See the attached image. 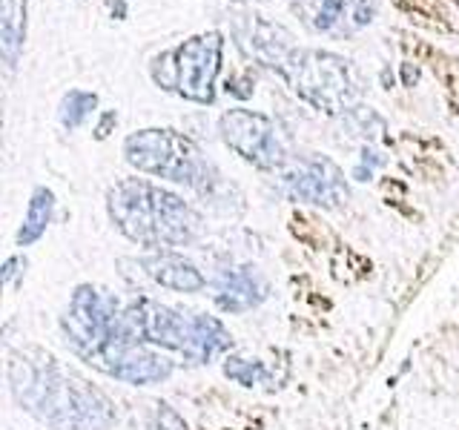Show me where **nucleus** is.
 <instances>
[{
  "label": "nucleus",
  "mask_w": 459,
  "mask_h": 430,
  "mask_svg": "<svg viewBox=\"0 0 459 430\" xmlns=\"http://www.w3.org/2000/svg\"><path fill=\"white\" fill-rule=\"evenodd\" d=\"M9 382L20 405L52 430H107L115 422L112 402L44 350L12 353Z\"/></svg>",
  "instance_id": "nucleus-1"
},
{
  "label": "nucleus",
  "mask_w": 459,
  "mask_h": 430,
  "mask_svg": "<svg viewBox=\"0 0 459 430\" xmlns=\"http://www.w3.org/2000/svg\"><path fill=\"white\" fill-rule=\"evenodd\" d=\"M107 207L112 221L126 239L144 247H184L196 241L201 230V218L184 199L175 192L149 184L144 178L118 181L109 195Z\"/></svg>",
  "instance_id": "nucleus-2"
},
{
  "label": "nucleus",
  "mask_w": 459,
  "mask_h": 430,
  "mask_svg": "<svg viewBox=\"0 0 459 430\" xmlns=\"http://www.w3.org/2000/svg\"><path fill=\"white\" fill-rule=\"evenodd\" d=\"M118 324L138 342L170 347L189 361H210L230 347V333L224 324L201 312H181L158 304L152 298H138L121 310Z\"/></svg>",
  "instance_id": "nucleus-3"
},
{
  "label": "nucleus",
  "mask_w": 459,
  "mask_h": 430,
  "mask_svg": "<svg viewBox=\"0 0 459 430\" xmlns=\"http://www.w3.org/2000/svg\"><path fill=\"white\" fill-rule=\"evenodd\" d=\"M124 155L135 169L158 178L207 190L213 184V166L193 141L173 129H141L124 141Z\"/></svg>",
  "instance_id": "nucleus-4"
},
{
  "label": "nucleus",
  "mask_w": 459,
  "mask_h": 430,
  "mask_svg": "<svg viewBox=\"0 0 459 430\" xmlns=\"http://www.w3.org/2000/svg\"><path fill=\"white\" fill-rule=\"evenodd\" d=\"M224 37L219 32L196 35L156 61V81L196 103H213L215 75L221 69Z\"/></svg>",
  "instance_id": "nucleus-5"
},
{
  "label": "nucleus",
  "mask_w": 459,
  "mask_h": 430,
  "mask_svg": "<svg viewBox=\"0 0 459 430\" xmlns=\"http://www.w3.org/2000/svg\"><path fill=\"white\" fill-rule=\"evenodd\" d=\"M282 72L296 93L325 112H342L356 95L348 61L318 49H296Z\"/></svg>",
  "instance_id": "nucleus-6"
},
{
  "label": "nucleus",
  "mask_w": 459,
  "mask_h": 430,
  "mask_svg": "<svg viewBox=\"0 0 459 430\" xmlns=\"http://www.w3.org/2000/svg\"><path fill=\"white\" fill-rule=\"evenodd\" d=\"M118 316L121 312L115 307L112 298L101 296L95 287L81 284L78 290L72 293L69 310L63 312L60 330L67 336V345L75 350V353L86 361H93L112 338Z\"/></svg>",
  "instance_id": "nucleus-7"
},
{
  "label": "nucleus",
  "mask_w": 459,
  "mask_h": 430,
  "mask_svg": "<svg viewBox=\"0 0 459 430\" xmlns=\"http://www.w3.org/2000/svg\"><path fill=\"white\" fill-rule=\"evenodd\" d=\"M89 364H95L101 373L126 385H158L164 379H170L173 373L170 359L147 350L144 342L133 338L121 324H115L112 338Z\"/></svg>",
  "instance_id": "nucleus-8"
},
{
  "label": "nucleus",
  "mask_w": 459,
  "mask_h": 430,
  "mask_svg": "<svg viewBox=\"0 0 459 430\" xmlns=\"http://www.w3.org/2000/svg\"><path fill=\"white\" fill-rule=\"evenodd\" d=\"M221 138L230 150H236L241 158L262 169H273L285 164V150L276 138V126L259 112L250 110H230L219 121Z\"/></svg>",
  "instance_id": "nucleus-9"
},
{
  "label": "nucleus",
  "mask_w": 459,
  "mask_h": 430,
  "mask_svg": "<svg viewBox=\"0 0 459 430\" xmlns=\"http://www.w3.org/2000/svg\"><path fill=\"white\" fill-rule=\"evenodd\" d=\"M285 184L296 199L318 207H339L342 201H348V184H344L342 169L322 155L290 164Z\"/></svg>",
  "instance_id": "nucleus-10"
},
{
  "label": "nucleus",
  "mask_w": 459,
  "mask_h": 430,
  "mask_svg": "<svg viewBox=\"0 0 459 430\" xmlns=\"http://www.w3.org/2000/svg\"><path fill=\"white\" fill-rule=\"evenodd\" d=\"M296 9L322 35H350L374 20V0H296Z\"/></svg>",
  "instance_id": "nucleus-11"
},
{
  "label": "nucleus",
  "mask_w": 459,
  "mask_h": 430,
  "mask_svg": "<svg viewBox=\"0 0 459 430\" xmlns=\"http://www.w3.org/2000/svg\"><path fill=\"white\" fill-rule=\"evenodd\" d=\"M267 296V287L259 279V272L250 267H233L221 270L215 279V304L224 312H247L259 307Z\"/></svg>",
  "instance_id": "nucleus-12"
},
{
  "label": "nucleus",
  "mask_w": 459,
  "mask_h": 430,
  "mask_svg": "<svg viewBox=\"0 0 459 430\" xmlns=\"http://www.w3.org/2000/svg\"><path fill=\"white\" fill-rule=\"evenodd\" d=\"M141 267L152 281H158L161 287H170V290H178V293H201L204 287H207V279L201 276L193 262H187L184 256L170 253V250L144 258Z\"/></svg>",
  "instance_id": "nucleus-13"
},
{
  "label": "nucleus",
  "mask_w": 459,
  "mask_h": 430,
  "mask_svg": "<svg viewBox=\"0 0 459 430\" xmlns=\"http://www.w3.org/2000/svg\"><path fill=\"white\" fill-rule=\"evenodd\" d=\"M23 37H27V0H4L0 9V52L9 67H15Z\"/></svg>",
  "instance_id": "nucleus-14"
},
{
  "label": "nucleus",
  "mask_w": 459,
  "mask_h": 430,
  "mask_svg": "<svg viewBox=\"0 0 459 430\" xmlns=\"http://www.w3.org/2000/svg\"><path fill=\"white\" fill-rule=\"evenodd\" d=\"M52 213H55V195L52 190L46 187H37L29 199V210H27V218H23V224L18 230V247H29L35 244L37 239L44 236L49 221H52Z\"/></svg>",
  "instance_id": "nucleus-15"
},
{
  "label": "nucleus",
  "mask_w": 459,
  "mask_h": 430,
  "mask_svg": "<svg viewBox=\"0 0 459 430\" xmlns=\"http://www.w3.org/2000/svg\"><path fill=\"white\" fill-rule=\"evenodd\" d=\"M98 107V95L95 93H84V89H72V93L60 101V124L67 129H78L93 110Z\"/></svg>",
  "instance_id": "nucleus-16"
},
{
  "label": "nucleus",
  "mask_w": 459,
  "mask_h": 430,
  "mask_svg": "<svg viewBox=\"0 0 459 430\" xmlns=\"http://www.w3.org/2000/svg\"><path fill=\"white\" fill-rule=\"evenodd\" d=\"M224 373H227L233 382L245 385V387L259 385V382L264 379V376H267V370L262 368L259 361H247V359H227Z\"/></svg>",
  "instance_id": "nucleus-17"
},
{
  "label": "nucleus",
  "mask_w": 459,
  "mask_h": 430,
  "mask_svg": "<svg viewBox=\"0 0 459 430\" xmlns=\"http://www.w3.org/2000/svg\"><path fill=\"white\" fill-rule=\"evenodd\" d=\"M115 121H118V118H115V112H107L104 118H101V124H98V133H95V135H98V138H107V135H109V126H112Z\"/></svg>",
  "instance_id": "nucleus-18"
}]
</instances>
